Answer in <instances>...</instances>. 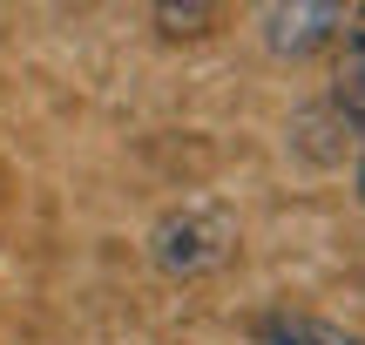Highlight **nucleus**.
Wrapping results in <instances>:
<instances>
[{"instance_id":"obj_1","label":"nucleus","mask_w":365,"mask_h":345,"mask_svg":"<svg viewBox=\"0 0 365 345\" xmlns=\"http://www.w3.org/2000/svg\"><path fill=\"white\" fill-rule=\"evenodd\" d=\"M237 251H244V224L223 197H182L149 224V264L170 284L217 278L223 264H237Z\"/></svg>"},{"instance_id":"obj_2","label":"nucleus","mask_w":365,"mask_h":345,"mask_svg":"<svg viewBox=\"0 0 365 345\" xmlns=\"http://www.w3.org/2000/svg\"><path fill=\"white\" fill-rule=\"evenodd\" d=\"M339 34H345V0H271V7H257V41L277 61L339 48Z\"/></svg>"},{"instance_id":"obj_3","label":"nucleus","mask_w":365,"mask_h":345,"mask_svg":"<svg viewBox=\"0 0 365 345\" xmlns=\"http://www.w3.org/2000/svg\"><path fill=\"white\" fill-rule=\"evenodd\" d=\"M284 156L304 163V170H318V176L352 170L359 143H352V129H345V115L331 108V95H312V102H298L284 115Z\"/></svg>"},{"instance_id":"obj_4","label":"nucleus","mask_w":365,"mask_h":345,"mask_svg":"<svg viewBox=\"0 0 365 345\" xmlns=\"http://www.w3.org/2000/svg\"><path fill=\"white\" fill-rule=\"evenodd\" d=\"M339 68H331V108L345 115V129H352V143L365 149V0L359 7H345V34H339Z\"/></svg>"},{"instance_id":"obj_5","label":"nucleus","mask_w":365,"mask_h":345,"mask_svg":"<svg viewBox=\"0 0 365 345\" xmlns=\"http://www.w3.org/2000/svg\"><path fill=\"white\" fill-rule=\"evenodd\" d=\"M250 345H365V332L352 325H331L318 311H264L250 325Z\"/></svg>"},{"instance_id":"obj_6","label":"nucleus","mask_w":365,"mask_h":345,"mask_svg":"<svg viewBox=\"0 0 365 345\" xmlns=\"http://www.w3.org/2000/svg\"><path fill=\"white\" fill-rule=\"evenodd\" d=\"M149 27L163 41H210L223 27V7H210V0H163V7H149Z\"/></svg>"},{"instance_id":"obj_7","label":"nucleus","mask_w":365,"mask_h":345,"mask_svg":"<svg viewBox=\"0 0 365 345\" xmlns=\"http://www.w3.org/2000/svg\"><path fill=\"white\" fill-rule=\"evenodd\" d=\"M352 197L365 203V149H359V156H352Z\"/></svg>"}]
</instances>
